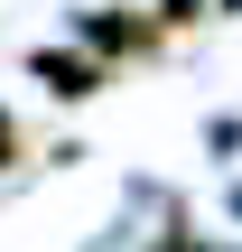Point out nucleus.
<instances>
[{
  "mask_svg": "<svg viewBox=\"0 0 242 252\" xmlns=\"http://www.w3.org/2000/svg\"><path fill=\"white\" fill-rule=\"evenodd\" d=\"M37 75H47V84H56L65 103H84V94L103 84V65H93V56H37Z\"/></svg>",
  "mask_w": 242,
  "mask_h": 252,
  "instance_id": "1",
  "label": "nucleus"
},
{
  "mask_svg": "<svg viewBox=\"0 0 242 252\" xmlns=\"http://www.w3.org/2000/svg\"><path fill=\"white\" fill-rule=\"evenodd\" d=\"M233 9H242V0H233Z\"/></svg>",
  "mask_w": 242,
  "mask_h": 252,
  "instance_id": "3",
  "label": "nucleus"
},
{
  "mask_svg": "<svg viewBox=\"0 0 242 252\" xmlns=\"http://www.w3.org/2000/svg\"><path fill=\"white\" fill-rule=\"evenodd\" d=\"M9 159H19V131H9V112H0V168H9Z\"/></svg>",
  "mask_w": 242,
  "mask_h": 252,
  "instance_id": "2",
  "label": "nucleus"
}]
</instances>
